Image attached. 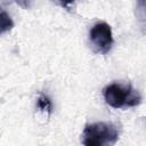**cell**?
<instances>
[{"label": "cell", "instance_id": "277c9868", "mask_svg": "<svg viewBox=\"0 0 146 146\" xmlns=\"http://www.w3.org/2000/svg\"><path fill=\"white\" fill-rule=\"evenodd\" d=\"M13 27H14V22L10 15L3 8H0V35L10 31Z\"/></svg>", "mask_w": 146, "mask_h": 146}, {"label": "cell", "instance_id": "5b68a950", "mask_svg": "<svg viewBox=\"0 0 146 146\" xmlns=\"http://www.w3.org/2000/svg\"><path fill=\"white\" fill-rule=\"evenodd\" d=\"M36 105H38V107H39L41 111L48 112L49 114L51 113L52 103H51V100L49 99V97H47L46 95H40V96H39L38 102H36Z\"/></svg>", "mask_w": 146, "mask_h": 146}, {"label": "cell", "instance_id": "3957f363", "mask_svg": "<svg viewBox=\"0 0 146 146\" xmlns=\"http://www.w3.org/2000/svg\"><path fill=\"white\" fill-rule=\"evenodd\" d=\"M89 41L95 52H108L113 46V34L111 26L105 22L96 23L89 32Z\"/></svg>", "mask_w": 146, "mask_h": 146}, {"label": "cell", "instance_id": "7a4b0ae2", "mask_svg": "<svg viewBox=\"0 0 146 146\" xmlns=\"http://www.w3.org/2000/svg\"><path fill=\"white\" fill-rule=\"evenodd\" d=\"M117 128L111 122L88 124L82 133L83 146H113L117 141Z\"/></svg>", "mask_w": 146, "mask_h": 146}, {"label": "cell", "instance_id": "6da1fadb", "mask_svg": "<svg viewBox=\"0 0 146 146\" xmlns=\"http://www.w3.org/2000/svg\"><path fill=\"white\" fill-rule=\"evenodd\" d=\"M103 94L105 102L113 108L133 107L141 102L140 94L129 83H111L104 88Z\"/></svg>", "mask_w": 146, "mask_h": 146}]
</instances>
